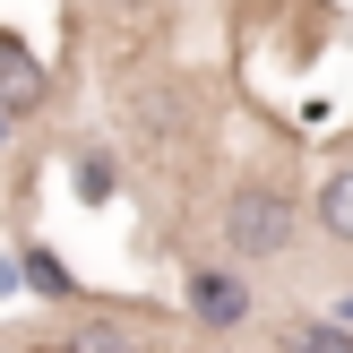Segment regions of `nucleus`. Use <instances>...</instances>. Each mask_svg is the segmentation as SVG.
Returning <instances> with one entry per match:
<instances>
[{"label": "nucleus", "instance_id": "f257e3e1", "mask_svg": "<svg viewBox=\"0 0 353 353\" xmlns=\"http://www.w3.org/2000/svg\"><path fill=\"white\" fill-rule=\"evenodd\" d=\"M224 241H233V259H276L293 241V199L276 181H241L224 199Z\"/></svg>", "mask_w": 353, "mask_h": 353}, {"label": "nucleus", "instance_id": "f03ea898", "mask_svg": "<svg viewBox=\"0 0 353 353\" xmlns=\"http://www.w3.org/2000/svg\"><path fill=\"white\" fill-rule=\"evenodd\" d=\"M121 130L172 138V130H181V95H172L164 78H130V86H121Z\"/></svg>", "mask_w": 353, "mask_h": 353}, {"label": "nucleus", "instance_id": "7ed1b4c3", "mask_svg": "<svg viewBox=\"0 0 353 353\" xmlns=\"http://www.w3.org/2000/svg\"><path fill=\"white\" fill-rule=\"evenodd\" d=\"M0 103H9V112H34V103H43V69L26 61L17 34H0Z\"/></svg>", "mask_w": 353, "mask_h": 353}, {"label": "nucleus", "instance_id": "20e7f679", "mask_svg": "<svg viewBox=\"0 0 353 353\" xmlns=\"http://www.w3.org/2000/svg\"><path fill=\"white\" fill-rule=\"evenodd\" d=\"M310 216H319V233H327V241H353V164H336V172L319 181Z\"/></svg>", "mask_w": 353, "mask_h": 353}, {"label": "nucleus", "instance_id": "39448f33", "mask_svg": "<svg viewBox=\"0 0 353 353\" xmlns=\"http://www.w3.org/2000/svg\"><path fill=\"white\" fill-rule=\"evenodd\" d=\"M69 353H147V345H138L130 319H78L69 327Z\"/></svg>", "mask_w": 353, "mask_h": 353}, {"label": "nucleus", "instance_id": "423d86ee", "mask_svg": "<svg viewBox=\"0 0 353 353\" xmlns=\"http://www.w3.org/2000/svg\"><path fill=\"white\" fill-rule=\"evenodd\" d=\"M190 302H199L216 327H224V319H241V285H233V276H199V285H190Z\"/></svg>", "mask_w": 353, "mask_h": 353}, {"label": "nucleus", "instance_id": "0eeeda50", "mask_svg": "<svg viewBox=\"0 0 353 353\" xmlns=\"http://www.w3.org/2000/svg\"><path fill=\"white\" fill-rule=\"evenodd\" d=\"M293 353H353V336H345V327H302Z\"/></svg>", "mask_w": 353, "mask_h": 353}, {"label": "nucleus", "instance_id": "6e6552de", "mask_svg": "<svg viewBox=\"0 0 353 353\" xmlns=\"http://www.w3.org/2000/svg\"><path fill=\"white\" fill-rule=\"evenodd\" d=\"M155 9H164V0H103V17H121V26H147Z\"/></svg>", "mask_w": 353, "mask_h": 353}, {"label": "nucleus", "instance_id": "1a4fd4ad", "mask_svg": "<svg viewBox=\"0 0 353 353\" xmlns=\"http://www.w3.org/2000/svg\"><path fill=\"white\" fill-rule=\"evenodd\" d=\"M9 121H17V112H9V103H0V147H9Z\"/></svg>", "mask_w": 353, "mask_h": 353}]
</instances>
